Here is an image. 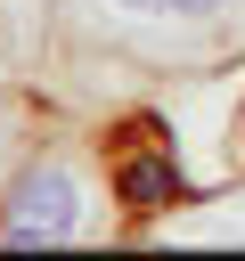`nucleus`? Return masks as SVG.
<instances>
[{"label":"nucleus","mask_w":245,"mask_h":261,"mask_svg":"<svg viewBox=\"0 0 245 261\" xmlns=\"http://www.w3.org/2000/svg\"><path fill=\"white\" fill-rule=\"evenodd\" d=\"M106 171H114V196H122V220H131V228H155L163 212H180V204L196 196V179L180 171L172 122H155V114L106 122Z\"/></svg>","instance_id":"nucleus-3"},{"label":"nucleus","mask_w":245,"mask_h":261,"mask_svg":"<svg viewBox=\"0 0 245 261\" xmlns=\"http://www.w3.org/2000/svg\"><path fill=\"white\" fill-rule=\"evenodd\" d=\"M122 228V196L106 171V139L82 130H41L24 163L0 179V245L41 253V245H106Z\"/></svg>","instance_id":"nucleus-2"},{"label":"nucleus","mask_w":245,"mask_h":261,"mask_svg":"<svg viewBox=\"0 0 245 261\" xmlns=\"http://www.w3.org/2000/svg\"><path fill=\"white\" fill-rule=\"evenodd\" d=\"M245 171V82H237V98H229V179Z\"/></svg>","instance_id":"nucleus-5"},{"label":"nucleus","mask_w":245,"mask_h":261,"mask_svg":"<svg viewBox=\"0 0 245 261\" xmlns=\"http://www.w3.org/2000/svg\"><path fill=\"white\" fill-rule=\"evenodd\" d=\"M147 237H155V245H245V171H237L229 188H212V196H188V204L163 212Z\"/></svg>","instance_id":"nucleus-4"},{"label":"nucleus","mask_w":245,"mask_h":261,"mask_svg":"<svg viewBox=\"0 0 245 261\" xmlns=\"http://www.w3.org/2000/svg\"><path fill=\"white\" fill-rule=\"evenodd\" d=\"M245 65V0H57L49 82L82 106L114 90L220 82Z\"/></svg>","instance_id":"nucleus-1"}]
</instances>
